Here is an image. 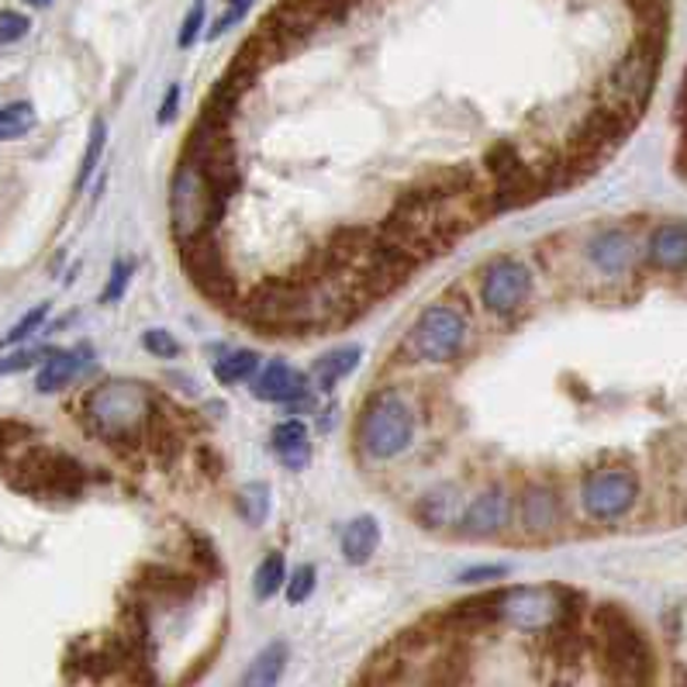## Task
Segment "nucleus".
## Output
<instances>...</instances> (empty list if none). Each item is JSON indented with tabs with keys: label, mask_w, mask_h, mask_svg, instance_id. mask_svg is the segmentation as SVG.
<instances>
[{
	"label": "nucleus",
	"mask_w": 687,
	"mask_h": 687,
	"mask_svg": "<svg viewBox=\"0 0 687 687\" xmlns=\"http://www.w3.org/2000/svg\"><path fill=\"white\" fill-rule=\"evenodd\" d=\"M159 411L156 391L142 380H104L83 398V419L104 443L131 449L139 446Z\"/></svg>",
	"instance_id": "obj_1"
},
{
	"label": "nucleus",
	"mask_w": 687,
	"mask_h": 687,
	"mask_svg": "<svg viewBox=\"0 0 687 687\" xmlns=\"http://www.w3.org/2000/svg\"><path fill=\"white\" fill-rule=\"evenodd\" d=\"M594 653L602 687H653V650L629 611L618 605L594 611Z\"/></svg>",
	"instance_id": "obj_2"
},
{
	"label": "nucleus",
	"mask_w": 687,
	"mask_h": 687,
	"mask_svg": "<svg viewBox=\"0 0 687 687\" xmlns=\"http://www.w3.org/2000/svg\"><path fill=\"white\" fill-rule=\"evenodd\" d=\"M663 38H667V35L643 32L636 38L632 49L605 73V80L598 87V104L615 111L618 118H626L629 125L639 122V114L646 111L653 90H656L660 59H663Z\"/></svg>",
	"instance_id": "obj_3"
},
{
	"label": "nucleus",
	"mask_w": 687,
	"mask_h": 687,
	"mask_svg": "<svg viewBox=\"0 0 687 687\" xmlns=\"http://www.w3.org/2000/svg\"><path fill=\"white\" fill-rule=\"evenodd\" d=\"M415 432H419L415 404H411L401 391H394V387H383V391H377L359 411L356 449L366 456V460L387 463L415 443Z\"/></svg>",
	"instance_id": "obj_4"
},
{
	"label": "nucleus",
	"mask_w": 687,
	"mask_h": 687,
	"mask_svg": "<svg viewBox=\"0 0 687 687\" xmlns=\"http://www.w3.org/2000/svg\"><path fill=\"white\" fill-rule=\"evenodd\" d=\"M245 318V325H253L270 335H305L314 332L311 322V305L305 287L294 277H273L239 297L232 308Z\"/></svg>",
	"instance_id": "obj_5"
},
{
	"label": "nucleus",
	"mask_w": 687,
	"mask_h": 687,
	"mask_svg": "<svg viewBox=\"0 0 687 687\" xmlns=\"http://www.w3.org/2000/svg\"><path fill=\"white\" fill-rule=\"evenodd\" d=\"M228 201L215 197L204 183L201 170L187 159H180V167L170 183V228L176 242H187L201 232H218L225 218Z\"/></svg>",
	"instance_id": "obj_6"
},
{
	"label": "nucleus",
	"mask_w": 687,
	"mask_h": 687,
	"mask_svg": "<svg viewBox=\"0 0 687 687\" xmlns=\"http://www.w3.org/2000/svg\"><path fill=\"white\" fill-rule=\"evenodd\" d=\"M463 346H467V314L460 308H453L449 301L428 305L415 318V325H411L408 342H404L411 359L435 363V366L460 359Z\"/></svg>",
	"instance_id": "obj_7"
},
{
	"label": "nucleus",
	"mask_w": 687,
	"mask_h": 687,
	"mask_svg": "<svg viewBox=\"0 0 687 687\" xmlns=\"http://www.w3.org/2000/svg\"><path fill=\"white\" fill-rule=\"evenodd\" d=\"M18 491L42 494V497H73L87 488V470L73 456L62 453H28L8 470Z\"/></svg>",
	"instance_id": "obj_8"
},
{
	"label": "nucleus",
	"mask_w": 687,
	"mask_h": 687,
	"mask_svg": "<svg viewBox=\"0 0 687 687\" xmlns=\"http://www.w3.org/2000/svg\"><path fill=\"white\" fill-rule=\"evenodd\" d=\"M574 598L560 587H515L497 591L501 622H512L525 632H549L563 622H574Z\"/></svg>",
	"instance_id": "obj_9"
},
{
	"label": "nucleus",
	"mask_w": 687,
	"mask_h": 687,
	"mask_svg": "<svg viewBox=\"0 0 687 687\" xmlns=\"http://www.w3.org/2000/svg\"><path fill=\"white\" fill-rule=\"evenodd\" d=\"M176 245H180V263H183V270H187V277L194 280V287L208 297V301H215L221 308H236L239 287L225 266L215 232H201V236H194L187 242H176Z\"/></svg>",
	"instance_id": "obj_10"
},
{
	"label": "nucleus",
	"mask_w": 687,
	"mask_h": 687,
	"mask_svg": "<svg viewBox=\"0 0 687 687\" xmlns=\"http://www.w3.org/2000/svg\"><path fill=\"white\" fill-rule=\"evenodd\" d=\"M639 497V480L626 467L594 470L581 484V508L594 522H615L632 512Z\"/></svg>",
	"instance_id": "obj_11"
},
{
	"label": "nucleus",
	"mask_w": 687,
	"mask_h": 687,
	"mask_svg": "<svg viewBox=\"0 0 687 687\" xmlns=\"http://www.w3.org/2000/svg\"><path fill=\"white\" fill-rule=\"evenodd\" d=\"M533 294V270L522 260L501 256L488 263L484 277H480V301L494 318H512L522 311V305L529 301Z\"/></svg>",
	"instance_id": "obj_12"
},
{
	"label": "nucleus",
	"mask_w": 687,
	"mask_h": 687,
	"mask_svg": "<svg viewBox=\"0 0 687 687\" xmlns=\"http://www.w3.org/2000/svg\"><path fill=\"white\" fill-rule=\"evenodd\" d=\"M512 518H515V497L505 488H491V491H480L460 512L456 529L470 539H491L505 533Z\"/></svg>",
	"instance_id": "obj_13"
},
{
	"label": "nucleus",
	"mask_w": 687,
	"mask_h": 687,
	"mask_svg": "<svg viewBox=\"0 0 687 687\" xmlns=\"http://www.w3.org/2000/svg\"><path fill=\"white\" fill-rule=\"evenodd\" d=\"M253 394L266 404H305L311 398V383L305 374H297L290 363L273 359L260 366V374L253 377Z\"/></svg>",
	"instance_id": "obj_14"
},
{
	"label": "nucleus",
	"mask_w": 687,
	"mask_h": 687,
	"mask_svg": "<svg viewBox=\"0 0 687 687\" xmlns=\"http://www.w3.org/2000/svg\"><path fill=\"white\" fill-rule=\"evenodd\" d=\"M515 512L522 518V529L529 536H553L563 522L560 494L546 484H525L515 497Z\"/></svg>",
	"instance_id": "obj_15"
},
{
	"label": "nucleus",
	"mask_w": 687,
	"mask_h": 687,
	"mask_svg": "<svg viewBox=\"0 0 687 687\" xmlns=\"http://www.w3.org/2000/svg\"><path fill=\"white\" fill-rule=\"evenodd\" d=\"M90 359H94V353H90L87 346H80V350H53L49 356H45V363L38 366L35 387L42 394H56V391H62L66 383H73L87 370Z\"/></svg>",
	"instance_id": "obj_16"
},
{
	"label": "nucleus",
	"mask_w": 687,
	"mask_h": 687,
	"mask_svg": "<svg viewBox=\"0 0 687 687\" xmlns=\"http://www.w3.org/2000/svg\"><path fill=\"white\" fill-rule=\"evenodd\" d=\"M587 256L602 273H608V277H618V273H626V270L636 266L639 253H636V242L626 232H602V236L591 239Z\"/></svg>",
	"instance_id": "obj_17"
},
{
	"label": "nucleus",
	"mask_w": 687,
	"mask_h": 687,
	"mask_svg": "<svg viewBox=\"0 0 687 687\" xmlns=\"http://www.w3.org/2000/svg\"><path fill=\"white\" fill-rule=\"evenodd\" d=\"M650 263L660 270H687V225L667 221L650 236Z\"/></svg>",
	"instance_id": "obj_18"
},
{
	"label": "nucleus",
	"mask_w": 687,
	"mask_h": 687,
	"mask_svg": "<svg viewBox=\"0 0 687 687\" xmlns=\"http://www.w3.org/2000/svg\"><path fill=\"white\" fill-rule=\"evenodd\" d=\"M377 542H380V522L374 515H359L342 529V557L353 566H363L377 553Z\"/></svg>",
	"instance_id": "obj_19"
},
{
	"label": "nucleus",
	"mask_w": 687,
	"mask_h": 687,
	"mask_svg": "<svg viewBox=\"0 0 687 687\" xmlns=\"http://www.w3.org/2000/svg\"><path fill=\"white\" fill-rule=\"evenodd\" d=\"M273 453L280 456V463L287 470H305L311 460V443H308V428L305 422H280L270 435Z\"/></svg>",
	"instance_id": "obj_20"
},
{
	"label": "nucleus",
	"mask_w": 687,
	"mask_h": 687,
	"mask_svg": "<svg viewBox=\"0 0 687 687\" xmlns=\"http://www.w3.org/2000/svg\"><path fill=\"white\" fill-rule=\"evenodd\" d=\"M287 660H290V650L277 639V643H270L266 650L256 653V660L245 667L239 687H277L287 671Z\"/></svg>",
	"instance_id": "obj_21"
},
{
	"label": "nucleus",
	"mask_w": 687,
	"mask_h": 687,
	"mask_svg": "<svg viewBox=\"0 0 687 687\" xmlns=\"http://www.w3.org/2000/svg\"><path fill=\"white\" fill-rule=\"evenodd\" d=\"M363 359V350L359 346H339V350H329L325 356H318L314 366H311V377L325 387V391H332V387L339 380H346L356 366Z\"/></svg>",
	"instance_id": "obj_22"
},
{
	"label": "nucleus",
	"mask_w": 687,
	"mask_h": 687,
	"mask_svg": "<svg viewBox=\"0 0 687 687\" xmlns=\"http://www.w3.org/2000/svg\"><path fill=\"white\" fill-rule=\"evenodd\" d=\"M139 584L146 587L149 598H159V602H183L194 591V581L187 574H180V570H163V566L146 570Z\"/></svg>",
	"instance_id": "obj_23"
},
{
	"label": "nucleus",
	"mask_w": 687,
	"mask_h": 687,
	"mask_svg": "<svg viewBox=\"0 0 687 687\" xmlns=\"http://www.w3.org/2000/svg\"><path fill=\"white\" fill-rule=\"evenodd\" d=\"M419 522L428 525V529H443L453 518H460V505H456V491L453 488H439L419 501Z\"/></svg>",
	"instance_id": "obj_24"
},
{
	"label": "nucleus",
	"mask_w": 687,
	"mask_h": 687,
	"mask_svg": "<svg viewBox=\"0 0 687 687\" xmlns=\"http://www.w3.org/2000/svg\"><path fill=\"white\" fill-rule=\"evenodd\" d=\"M260 366H263V359H260L253 350H236V353H225V356L215 363V377H218V383H225V387H236V383L253 380V377L260 374Z\"/></svg>",
	"instance_id": "obj_25"
},
{
	"label": "nucleus",
	"mask_w": 687,
	"mask_h": 687,
	"mask_svg": "<svg viewBox=\"0 0 687 687\" xmlns=\"http://www.w3.org/2000/svg\"><path fill=\"white\" fill-rule=\"evenodd\" d=\"M287 584V560L284 553H266L256 566V577H253V591H256V598L266 602L273 598L280 587Z\"/></svg>",
	"instance_id": "obj_26"
},
{
	"label": "nucleus",
	"mask_w": 687,
	"mask_h": 687,
	"mask_svg": "<svg viewBox=\"0 0 687 687\" xmlns=\"http://www.w3.org/2000/svg\"><path fill=\"white\" fill-rule=\"evenodd\" d=\"M32 128H35V107L28 101H14L8 107H0V142L25 139Z\"/></svg>",
	"instance_id": "obj_27"
},
{
	"label": "nucleus",
	"mask_w": 687,
	"mask_h": 687,
	"mask_svg": "<svg viewBox=\"0 0 687 687\" xmlns=\"http://www.w3.org/2000/svg\"><path fill=\"white\" fill-rule=\"evenodd\" d=\"M270 505H273V497H270L266 484H245L236 494V508L245 518V525H263L266 515H270Z\"/></svg>",
	"instance_id": "obj_28"
},
{
	"label": "nucleus",
	"mask_w": 687,
	"mask_h": 687,
	"mask_svg": "<svg viewBox=\"0 0 687 687\" xmlns=\"http://www.w3.org/2000/svg\"><path fill=\"white\" fill-rule=\"evenodd\" d=\"M104 142H107V128H104V122H94V131H90V142H87L83 163H80V173H77V191H83L90 183V176H94V170L101 163V152H104Z\"/></svg>",
	"instance_id": "obj_29"
},
{
	"label": "nucleus",
	"mask_w": 687,
	"mask_h": 687,
	"mask_svg": "<svg viewBox=\"0 0 687 687\" xmlns=\"http://www.w3.org/2000/svg\"><path fill=\"white\" fill-rule=\"evenodd\" d=\"M314 584H318V574H314V566L305 563V566H297L294 574L287 577V602L290 605H305L311 594H314Z\"/></svg>",
	"instance_id": "obj_30"
},
{
	"label": "nucleus",
	"mask_w": 687,
	"mask_h": 687,
	"mask_svg": "<svg viewBox=\"0 0 687 687\" xmlns=\"http://www.w3.org/2000/svg\"><path fill=\"white\" fill-rule=\"evenodd\" d=\"M45 318H49V305H38V308H32L25 318H21V322L4 335V342H0V346H14V342H25L32 332H38V325L45 322Z\"/></svg>",
	"instance_id": "obj_31"
},
{
	"label": "nucleus",
	"mask_w": 687,
	"mask_h": 687,
	"mask_svg": "<svg viewBox=\"0 0 687 687\" xmlns=\"http://www.w3.org/2000/svg\"><path fill=\"white\" fill-rule=\"evenodd\" d=\"M53 350L45 346V350H21V353H11L0 359V377L4 374H21V370H32V366H42L45 356H49Z\"/></svg>",
	"instance_id": "obj_32"
},
{
	"label": "nucleus",
	"mask_w": 687,
	"mask_h": 687,
	"mask_svg": "<svg viewBox=\"0 0 687 687\" xmlns=\"http://www.w3.org/2000/svg\"><path fill=\"white\" fill-rule=\"evenodd\" d=\"M32 32V21L18 11H0V45H14Z\"/></svg>",
	"instance_id": "obj_33"
},
{
	"label": "nucleus",
	"mask_w": 687,
	"mask_h": 687,
	"mask_svg": "<svg viewBox=\"0 0 687 687\" xmlns=\"http://www.w3.org/2000/svg\"><path fill=\"white\" fill-rule=\"evenodd\" d=\"M142 346H146L152 356H159V359H176V356H180V342H176L167 329H149V332L142 335Z\"/></svg>",
	"instance_id": "obj_34"
},
{
	"label": "nucleus",
	"mask_w": 687,
	"mask_h": 687,
	"mask_svg": "<svg viewBox=\"0 0 687 687\" xmlns=\"http://www.w3.org/2000/svg\"><path fill=\"white\" fill-rule=\"evenodd\" d=\"M201 28H204V0H197V4L191 8V14L183 18V25L176 32V45H180V49H191V45L197 42V35H201Z\"/></svg>",
	"instance_id": "obj_35"
},
{
	"label": "nucleus",
	"mask_w": 687,
	"mask_h": 687,
	"mask_svg": "<svg viewBox=\"0 0 687 687\" xmlns=\"http://www.w3.org/2000/svg\"><path fill=\"white\" fill-rule=\"evenodd\" d=\"M128 280H131V263L118 260V263H114V270H111L107 287H104V301H107V305L122 301V294L128 290Z\"/></svg>",
	"instance_id": "obj_36"
},
{
	"label": "nucleus",
	"mask_w": 687,
	"mask_h": 687,
	"mask_svg": "<svg viewBox=\"0 0 687 687\" xmlns=\"http://www.w3.org/2000/svg\"><path fill=\"white\" fill-rule=\"evenodd\" d=\"M176 107H180V87L173 83V87L167 90V98H163V107H159V114H156V122H159V125H170V122L176 118Z\"/></svg>",
	"instance_id": "obj_37"
},
{
	"label": "nucleus",
	"mask_w": 687,
	"mask_h": 687,
	"mask_svg": "<svg viewBox=\"0 0 687 687\" xmlns=\"http://www.w3.org/2000/svg\"><path fill=\"white\" fill-rule=\"evenodd\" d=\"M505 574H508V566H477V570H470V574H460V581L463 584H480V581H497Z\"/></svg>",
	"instance_id": "obj_38"
},
{
	"label": "nucleus",
	"mask_w": 687,
	"mask_h": 687,
	"mask_svg": "<svg viewBox=\"0 0 687 687\" xmlns=\"http://www.w3.org/2000/svg\"><path fill=\"white\" fill-rule=\"evenodd\" d=\"M28 428H21V425H0V449L11 446L14 439H25Z\"/></svg>",
	"instance_id": "obj_39"
},
{
	"label": "nucleus",
	"mask_w": 687,
	"mask_h": 687,
	"mask_svg": "<svg viewBox=\"0 0 687 687\" xmlns=\"http://www.w3.org/2000/svg\"><path fill=\"white\" fill-rule=\"evenodd\" d=\"M25 4H32V8H49L53 0H25Z\"/></svg>",
	"instance_id": "obj_40"
}]
</instances>
